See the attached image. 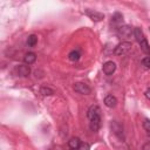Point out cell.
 I'll return each mask as SVG.
<instances>
[{"instance_id": "cell-1", "label": "cell", "mask_w": 150, "mask_h": 150, "mask_svg": "<svg viewBox=\"0 0 150 150\" xmlns=\"http://www.w3.org/2000/svg\"><path fill=\"white\" fill-rule=\"evenodd\" d=\"M132 48V43L129 42V41H122L120 45H117L114 49V53L115 55L117 56H123V55H127Z\"/></svg>"}, {"instance_id": "cell-2", "label": "cell", "mask_w": 150, "mask_h": 150, "mask_svg": "<svg viewBox=\"0 0 150 150\" xmlns=\"http://www.w3.org/2000/svg\"><path fill=\"white\" fill-rule=\"evenodd\" d=\"M134 34V29L130 27V26H127V25H122L117 28V35L121 38V39H124V40H128L129 38H131V35Z\"/></svg>"}, {"instance_id": "cell-3", "label": "cell", "mask_w": 150, "mask_h": 150, "mask_svg": "<svg viewBox=\"0 0 150 150\" xmlns=\"http://www.w3.org/2000/svg\"><path fill=\"white\" fill-rule=\"evenodd\" d=\"M110 129H111V131H112L120 139H123V138H124L123 128H122V125H121L120 123H117L116 121H111V123H110Z\"/></svg>"}, {"instance_id": "cell-4", "label": "cell", "mask_w": 150, "mask_h": 150, "mask_svg": "<svg viewBox=\"0 0 150 150\" xmlns=\"http://www.w3.org/2000/svg\"><path fill=\"white\" fill-rule=\"evenodd\" d=\"M74 90L79 94H82V95H88L90 94L91 89L86 84V83H82V82H77L74 84Z\"/></svg>"}, {"instance_id": "cell-5", "label": "cell", "mask_w": 150, "mask_h": 150, "mask_svg": "<svg viewBox=\"0 0 150 150\" xmlns=\"http://www.w3.org/2000/svg\"><path fill=\"white\" fill-rule=\"evenodd\" d=\"M87 116L89 120H93V118H96V117H101V109L98 105L96 104H93L89 107L88 111H87Z\"/></svg>"}, {"instance_id": "cell-6", "label": "cell", "mask_w": 150, "mask_h": 150, "mask_svg": "<svg viewBox=\"0 0 150 150\" xmlns=\"http://www.w3.org/2000/svg\"><path fill=\"white\" fill-rule=\"evenodd\" d=\"M86 14L93 20V21H101L104 19V14L103 13H100L97 11H93V9H87L86 11Z\"/></svg>"}, {"instance_id": "cell-7", "label": "cell", "mask_w": 150, "mask_h": 150, "mask_svg": "<svg viewBox=\"0 0 150 150\" xmlns=\"http://www.w3.org/2000/svg\"><path fill=\"white\" fill-rule=\"evenodd\" d=\"M102 69H103V73H104L105 75H111V74L116 70V64H115V62H112V61H107L105 63H103Z\"/></svg>"}, {"instance_id": "cell-8", "label": "cell", "mask_w": 150, "mask_h": 150, "mask_svg": "<svg viewBox=\"0 0 150 150\" xmlns=\"http://www.w3.org/2000/svg\"><path fill=\"white\" fill-rule=\"evenodd\" d=\"M18 74H19V76H21V77L28 76V75L30 74V68H29V66H28V64H20V66L18 67Z\"/></svg>"}, {"instance_id": "cell-9", "label": "cell", "mask_w": 150, "mask_h": 150, "mask_svg": "<svg viewBox=\"0 0 150 150\" xmlns=\"http://www.w3.org/2000/svg\"><path fill=\"white\" fill-rule=\"evenodd\" d=\"M104 104L108 108H114L117 104V98L115 96H112V95H107L105 98H104Z\"/></svg>"}, {"instance_id": "cell-10", "label": "cell", "mask_w": 150, "mask_h": 150, "mask_svg": "<svg viewBox=\"0 0 150 150\" xmlns=\"http://www.w3.org/2000/svg\"><path fill=\"white\" fill-rule=\"evenodd\" d=\"M101 127V117H96V118H93L90 120V123H89V128L91 131H97Z\"/></svg>"}, {"instance_id": "cell-11", "label": "cell", "mask_w": 150, "mask_h": 150, "mask_svg": "<svg viewBox=\"0 0 150 150\" xmlns=\"http://www.w3.org/2000/svg\"><path fill=\"white\" fill-rule=\"evenodd\" d=\"M35 60H36V55H35V53H32V52L27 53V54L23 56V62H25L26 64H32V63L35 62Z\"/></svg>"}, {"instance_id": "cell-12", "label": "cell", "mask_w": 150, "mask_h": 150, "mask_svg": "<svg viewBox=\"0 0 150 150\" xmlns=\"http://www.w3.org/2000/svg\"><path fill=\"white\" fill-rule=\"evenodd\" d=\"M68 145H69L70 149H75V150H77L79 146L81 145L80 138H77V137H71V138L68 141Z\"/></svg>"}, {"instance_id": "cell-13", "label": "cell", "mask_w": 150, "mask_h": 150, "mask_svg": "<svg viewBox=\"0 0 150 150\" xmlns=\"http://www.w3.org/2000/svg\"><path fill=\"white\" fill-rule=\"evenodd\" d=\"M134 36L136 38V40H137L138 43L145 39V38H144V34H143V32H142L141 28H135V29H134Z\"/></svg>"}, {"instance_id": "cell-14", "label": "cell", "mask_w": 150, "mask_h": 150, "mask_svg": "<svg viewBox=\"0 0 150 150\" xmlns=\"http://www.w3.org/2000/svg\"><path fill=\"white\" fill-rule=\"evenodd\" d=\"M36 43H38V36L35 34H32V35H29L27 38V45L29 47H34Z\"/></svg>"}, {"instance_id": "cell-15", "label": "cell", "mask_w": 150, "mask_h": 150, "mask_svg": "<svg viewBox=\"0 0 150 150\" xmlns=\"http://www.w3.org/2000/svg\"><path fill=\"white\" fill-rule=\"evenodd\" d=\"M81 57V54L79 50H71L69 54H68V59L70 61H77Z\"/></svg>"}, {"instance_id": "cell-16", "label": "cell", "mask_w": 150, "mask_h": 150, "mask_svg": "<svg viewBox=\"0 0 150 150\" xmlns=\"http://www.w3.org/2000/svg\"><path fill=\"white\" fill-rule=\"evenodd\" d=\"M40 94H41L42 96H50V95L54 94V90L50 89L49 87H41V88H40Z\"/></svg>"}, {"instance_id": "cell-17", "label": "cell", "mask_w": 150, "mask_h": 150, "mask_svg": "<svg viewBox=\"0 0 150 150\" xmlns=\"http://www.w3.org/2000/svg\"><path fill=\"white\" fill-rule=\"evenodd\" d=\"M122 21H123V16L120 13H115L111 18V22L115 25H120V23H122Z\"/></svg>"}, {"instance_id": "cell-18", "label": "cell", "mask_w": 150, "mask_h": 150, "mask_svg": "<svg viewBox=\"0 0 150 150\" xmlns=\"http://www.w3.org/2000/svg\"><path fill=\"white\" fill-rule=\"evenodd\" d=\"M139 46H141V49H142L145 54H149V53H150V46H149L146 39H144L143 41H141V42H139Z\"/></svg>"}, {"instance_id": "cell-19", "label": "cell", "mask_w": 150, "mask_h": 150, "mask_svg": "<svg viewBox=\"0 0 150 150\" xmlns=\"http://www.w3.org/2000/svg\"><path fill=\"white\" fill-rule=\"evenodd\" d=\"M142 64H143L145 68L150 69V56H145V57L142 60Z\"/></svg>"}, {"instance_id": "cell-20", "label": "cell", "mask_w": 150, "mask_h": 150, "mask_svg": "<svg viewBox=\"0 0 150 150\" xmlns=\"http://www.w3.org/2000/svg\"><path fill=\"white\" fill-rule=\"evenodd\" d=\"M143 127H144L145 131L150 135V121H149V120H145V121L143 122Z\"/></svg>"}, {"instance_id": "cell-21", "label": "cell", "mask_w": 150, "mask_h": 150, "mask_svg": "<svg viewBox=\"0 0 150 150\" xmlns=\"http://www.w3.org/2000/svg\"><path fill=\"white\" fill-rule=\"evenodd\" d=\"M89 149H90V146L88 143H81V145L79 146L77 150H89Z\"/></svg>"}, {"instance_id": "cell-22", "label": "cell", "mask_w": 150, "mask_h": 150, "mask_svg": "<svg viewBox=\"0 0 150 150\" xmlns=\"http://www.w3.org/2000/svg\"><path fill=\"white\" fill-rule=\"evenodd\" d=\"M142 150H150V142L144 143L143 146H142Z\"/></svg>"}, {"instance_id": "cell-23", "label": "cell", "mask_w": 150, "mask_h": 150, "mask_svg": "<svg viewBox=\"0 0 150 150\" xmlns=\"http://www.w3.org/2000/svg\"><path fill=\"white\" fill-rule=\"evenodd\" d=\"M145 97H146L148 100H150V88L146 89V91H145Z\"/></svg>"}, {"instance_id": "cell-24", "label": "cell", "mask_w": 150, "mask_h": 150, "mask_svg": "<svg viewBox=\"0 0 150 150\" xmlns=\"http://www.w3.org/2000/svg\"><path fill=\"white\" fill-rule=\"evenodd\" d=\"M70 150H75V149H70Z\"/></svg>"}]
</instances>
